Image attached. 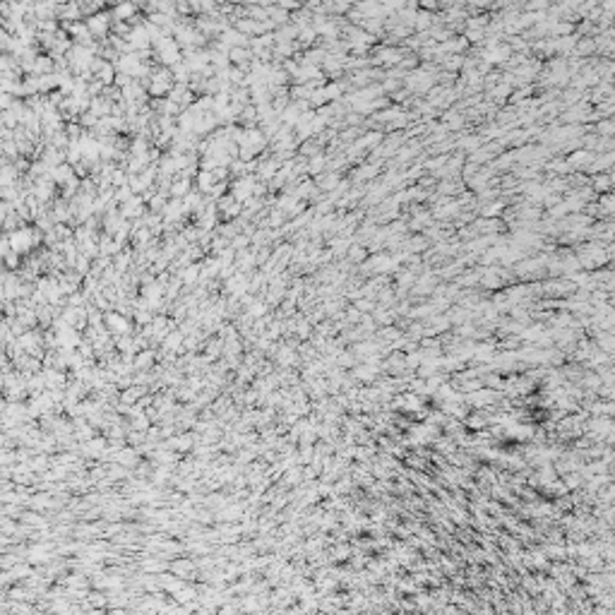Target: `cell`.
Masks as SVG:
<instances>
[{
    "mask_svg": "<svg viewBox=\"0 0 615 615\" xmlns=\"http://www.w3.org/2000/svg\"><path fill=\"white\" fill-rule=\"evenodd\" d=\"M363 255H365V253H363V250H360L358 245H356V248H351V257H353V260H360V257H363Z\"/></svg>",
    "mask_w": 615,
    "mask_h": 615,
    "instance_id": "2",
    "label": "cell"
},
{
    "mask_svg": "<svg viewBox=\"0 0 615 615\" xmlns=\"http://www.w3.org/2000/svg\"><path fill=\"white\" fill-rule=\"evenodd\" d=\"M430 15H416V27L423 29V27H430Z\"/></svg>",
    "mask_w": 615,
    "mask_h": 615,
    "instance_id": "1",
    "label": "cell"
}]
</instances>
